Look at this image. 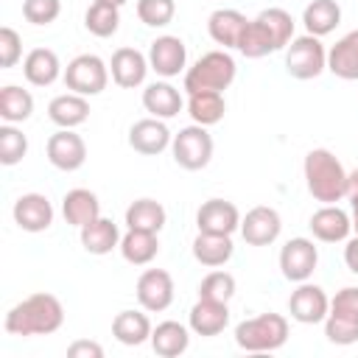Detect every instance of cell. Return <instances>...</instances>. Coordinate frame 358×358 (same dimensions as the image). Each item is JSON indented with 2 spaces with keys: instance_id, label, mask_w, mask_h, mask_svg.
<instances>
[{
  "instance_id": "1",
  "label": "cell",
  "mask_w": 358,
  "mask_h": 358,
  "mask_svg": "<svg viewBox=\"0 0 358 358\" xmlns=\"http://www.w3.org/2000/svg\"><path fill=\"white\" fill-rule=\"evenodd\" d=\"M64 322V308L53 294H31L22 302H17L6 313V333L8 336H48L56 333Z\"/></svg>"
},
{
  "instance_id": "2",
  "label": "cell",
  "mask_w": 358,
  "mask_h": 358,
  "mask_svg": "<svg viewBox=\"0 0 358 358\" xmlns=\"http://www.w3.org/2000/svg\"><path fill=\"white\" fill-rule=\"evenodd\" d=\"M308 193L322 204H336L347 196V171L341 159L327 148H313L302 162Z\"/></svg>"
},
{
  "instance_id": "3",
  "label": "cell",
  "mask_w": 358,
  "mask_h": 358,
  "mask_svg": "<svg viewBox=\"0 0 358 358\" xmlns=\"http://www.w3.org/2000/svg\"><path fill=\"white\" fill-rule=\"evenodd\" d=\"M288 341V319L280 313H260L235 327V344L246 352H274Z\"/></svg>"
},
{
  "instance_id": "4",
  "label": "cell",
  "mask_w": 358,
  "mask_h": 358,
  "mask_svg": "<svg viewBox=\"0 0 358 358\" xmlns=\"http://www.w3.org/2000/svg\"><path fill=\"white\" fill-rule=\"evenodd\" d=\"M235 59L227 50H210L204 53L187 73H185V90L190 92H224L235 81Z\"/></svg>"
},
{
  "instance_id": "5",
  "label": "cell",
  "mask_w": 358,
  "mask_h": 358,
  "mask_svg": "<svg viewBox=\"0 0 358 358\" xmlns=\"http://www.w3.org/2000/svg\"><path fill=\"white\" fill-rule=\"evenodd\" d=\"M324 336L330 344L347 347L358 341V288L347 285L330 299V310L324 316Z\"/></svg>"
},
{
  "instance_id": "6",
  "label": "cell",
  "mask_w": 358,
  "mask_h": 358,
  "mask_svg": "<svg viewBox=\"0 0 358 358\" xmlns=\"http://www.w3.org/2000/svg\"><path fill=\"white\" fill-rule=\"evenodd\" d=\"M285 70L291 78H299V81L322 76L327 70V50L322 39L313 34L294 36L285 48Z\"/></svg>"
},
{
  "instance_id": "7",
  "label": "cell",
  "mask_w": 358,
  "mask_h": 358,
  "mask_svg": "<svg viewBox=\"0 0 358 358\" xmlns=\"http://www.w3.org/2000/svg\"><path fill=\"white\" fill-rule=\"evenodd\" d=\"M171 154L176 159L179 168L185 171H201L210 165L213 159V137L207 131V126H185L173 134L171 140Z\"/></svg>"
},
{
  "instance_id": "8",
  "label": "cell",
  "mask_w": 358,
  "mask_h": 358,
  "mask_svg": "<svg viewBox=\"0 0 358 358\" xmlns=\"http://www.w3.org/2000/svg\"><path fill=\"white\" fill-rule=\"evenodd\" d=\"M64 87L70 92H78V95H98L106 90V81H109V67L101 56L95 53H81L76 56L67 67H64Z\"/></svg>"
},
{
  "instance_id": "9",
  "label": "cell",
  "mask_w": 358,
  "mask_h": 358,
  "mask_svg": "<svg viewBox=\"0 0 358 358\" xmlns=\"http://www.w3.org/2000/svg\"><path fill=\"white\" fill-rule=\"evenodd\" d=\"M319 263V249L313 246L310 238H291L280 249V271L291 282H305L316 271Z\"/></svg>"
},
{
  "instance_id": "10",
  "label": "cell",
  "mask_w": 358,
  "mask_h": 358,
  "mask_svg": "<svg viewBox=\"0 0 358 358\" xmlns=\"http://www.w3.org/2000/svg\"><path fill=\"white\" fill-rule=\"evenodd\" d=\"M137 302L148 313L168 310L173 302V277L165 268H145L137 280Z\"/></svg>"
},
{
  "instance_id": "11",
  "label": "cell",
  "mask_w": 358,
  "mask_h": 358,
  "mask_svg": "<svg viewBox=\"0 0 358 358\" xmlns=\"http://www.w3.org/2000/svg\"><path fill=\"white\" fill-rule=\"evenodd\" d=\"M327 310H330V299H327L324 288H319L308 280L299 282V288L288 299V313L299 324H319V322H324Z\"/></svg>"
},
{
  "instance_id": "12",
  "label": "cell",
  "mask_w": 358,
  "mask_h": 358,
  "mask_svg": "<svg viewBox=\"0 0 358 358\" xmlns=\"http://www.w3.org/2000/svg\"><path fill=\"white\" fill-rule=\"evenodd\" d=\"M280 229H282V221H280V213L274 207H252L243 218H241V235L249 246H268L280 238Z\"/></svg>"
},
{
  "instance_id": "13",
  "label": "cell",
  "mask_w": 358,
  "mask_h": 358,
  "mask_svg": "<svg viewBox=\"0 0 358 358\" xmlns=\"http://www.w3.org/2000/svg\"><path fill=\"white\" fill-rule=\"evenodd\" d=\"M185 62H187V50H185V42L179 36H157L148 48V64L157 76L162 78H173L185 70Z\"/></svg>"
},
{
  "instance_id": "14",
  "label": "cell",
  "mask_w": 358,
  "mask_h": 358,
  "mask_svg": "<svg viewBox=\"0 0 358 358\" xmlns=\"http://www.w3.org/2000/svg\"><path fill=\"white\" fill-rule=\"evenodd\" d=\"M48 159L59 171H78L87 162V143L73 129H59L48 140Z\"/></svg>"
},
{
  "instance_id": "15",
  "label": "cell",
  "mask_w": 358,
  "mask_h": 358,
  "mask_svg": "<svg viewBox=\"0 0 358 358\" xmlns=\"http://www.w3.org/2000/svg\"><path fill=\"white\" fill-rule=\"evenodd\" d=\"M196 227L199 232H215V235H232L241 229V213L232 201L227 199H210L199 207L196 213Z\"/></svg>"
},
{
  "instance_id": "16",
  "label": "cell",
  "mask_w": 358,
  "mask_h": 358,
  "mask_svg": "<svg viewBox=\"0 0 358 358\" xmlns=\"http://www.w3.org/2000/svg\"><path fill=\"white\" fill-rule=\"evenodd\" d=\"M308 227H310L316 241H322V243H341L352 232V218L338 204H324V207H319L310 215Z\"/></svg>"
},
{
  "instance_id": "17",
  "label": "cell",
  "mask_w": 358,
  "mask_h": 358,
  "mask_svg": "<svg viewBox=\"0 0 358 358\" xmlns=\"http://www.w3.org/2000/svg\"><path fill=\"white\" fill-rule=\"evenodd\" d=\"M148 56H143L137 48H117L112 53V62H109V73H112V81L123 90H134L145 81V73H148Z\"/></svg>"
},
{
  "instance_id": "18",
  "label": "cell",
  "mask_w": 358,
  "mask_h": 358,
  "mask_svg": "<svg viewBox=\"0 0 358 358\" xmlns=\"http://www.w3.org/2000/svg\"><path fill=\"white\" fill-rule=\"evenodd\" d=\"M14 221L25 232H45L53 224V204L42 193H22L14 201Z\"/></svg>"
},
{
  "instance_id": "19",
  "label": "cell",
  "mask_w": 358,
  "mask_h": 358,
  "mask_svg": "<svg viewBox=\"0 0 358 358\" xmlns=\"http://www.w3.org/2000/svg\"><path fill=\"white\" fill-rule=\"evenodd\" d=\"M171 140H173V134L168 131V126L159 117H143L129 129V145L145 157L162 154L171 145Z\"/></svg>"
},
{
  "instance_id": "20",
  "label": "cell",
  "mask_w": 358,
  "mask_h": 358,
  "mask_svg": "<svg viewBox=\"0 0 358 358\" xmlns=\"http://www.w3.org/2000/svg\"><path fill=\"white\" fill-rule=\"evenodd\" d=\"M229 324V308L227 302H215V299H201L190 308V330L196 336H218L224 333V327Z\"/></svg>"
},
{
  "instance_id": "21",
  "label": "cell",
  "mask_w": 358,
  "mask_h": 358,
  "mask_svg": "<svg viewBox=\"0 0 358 358\" xmlns=\"http://www.w3.org/2000/svg\"><path fill=\"white\" fill-rule=\"evenodd\" d=\"M143 106L145 112H151V117H159V120H168V117H176L185 106L179 90L168 81H154L143 90Z\"/></svg>"
},
{
  "instance_id": "22",
  "label": "cell",
  "mask_w": 358,
  "mask_h": 358,
  "mask_svg": "<svg viewBox=\"0 0 358 358\" xmlns=\"http://www.w3.org/2000/svg\"><path fill=\"white\" fill-rule=\"evenodd\" d=\"M327 70L336 78H344V81H355L358 78V28L344 34L327 50Z\"/></svg>"
},
{
  "instance_id": "23",
  "label": "cell",
  "mask_w": 358,
  "mask_h": 358,
  "mask_svg": "<svg viewBox=\"0 0 358 358\" xmlns=\"http://www.w3.org/2000/svg\"><path fill=\"white\" fill-rule=\"evenodd\" d=\"M22 73L34 87H50L59 76H64L62 62L50 48H34L22 62Z\"/></svg>"
},
{
  "instance_id": "24",
  "label": "cell",
  "mask_w": 358,
  "mask_h": 358,
  "mask_svg": "<svg viewBox=\"0 0 358 358\" xmlns=\"http://www.w3.org/2000/svg\"><path fill=\"white\" fill-rule=\"evenodd\" d=\"M48 117L59 129H76L90 117V103L78 92H64V95H56L48 103Z\"/></svg>"
},
{
  "instance_id": "25",
  "label": "cell",
  "mask_w": 358,
  "mask_h": 358,
  "mask_svg": "<svg viewBox=\"0 0 358 358\" xmlns=\"http://www.w3.org/2000/svg\"><path fill=\"white\" fill-rule=\"evenodd\" d=\"M62 213H64V221H67V224H73V227L81 229V227L92 224L95 218H101V201H98V196H95L92 190L76 187V190H70V193L64 196Z\"/></svg>"
},
{
  "instance_id": "26",
  "label": "cell",
  "mask_w": 358,
  "mask_h": 358,
  "mask_svg": "<svg viewBox=\"0 0 358 358\" xmlns=\"http://www.w3.org/2000/svg\"><path fill=\"white\" fill-rule=\"evenodd\" d=\"M246 25H249V20L235 8H218L207 20V31H210L213 42L224 45V48H238V39Z\"/></svg>"
},
{
  "instance_id": "27",
  "label": "cell",
  "mask_w": 358,
  "mask_h": 358,
  "mask_svg": "<svg viewBox=\"0 0 358 358\" xmlns=\"http://www.w3.org/2000/svg\"><path fill=\"white\" fill-rule=\"evenodd\" d=\"M235 246H232V235H215V232H199L193 238V257L207 266V268H218L232 257Z\"/></svg>"
},
{
  "instance_id": "28",
  "label": "cell",
  "mask_w": 358,
  "mask_h": 358,
  "mask_svg": "<svg viewBox=\"0 0 358 358\" xmlns=\"http://www.w3.org/2000/svg\"><path fill=\"white\" fill-rule=\"evenodd\" d=\"M120 229L112 218H95L92 224L81 227V246L90 252V255H109L112 249L120 246Z\"/></svg>"
},
{
  "instance_id": "29",
  "label": "cell",
  "mask_w": 358,
  "mask_h": 358,
  "mask_svg": "<svg viewBox=\"0 0 358 358\" xmlns=\"http://www.w3.org/2000/svg\"><path fill=\"white\" fill-rule=\"evenodd\" d=\"M151 347L162 358H179L190 347V333L179 322H171V319L168 322H159L151 330Z\"/></svg>"
},
{
  "instance_id": "30",
  "label": "cell",
  "mask_w": 358,
  "mask_h": 358,
  "mask_svg": "<svg viewBox=\"0 0 358 358\" xmlns=\"http://www.w3.org/2000/svg\"><path fill=\"white\" fill-rule=\"evenodd\" d=\"M341 22V6L336 0H310L302 11V25L313 36H327Z\"/></svg>"
},
{
  "instance_id": "31",
  "label": "cell",
  "mask_w": 358,
  "mask_h": 358,
  "mask_svg": "<svg viewBox=\"0 0 358 358\" xmlns=\"http://www.w3.org/2000/svg\"><path fill=\"white\" fill-rule=\"evenodd\" d=\"M151 322L140 310H120L112 322V336L126 347H140L143 341H151Z\"/></svg>"
},
{
  "instance_id": "32",
  "label": "cell",
  "mask_w": 358,
  "mask_h": 358,
  "mask_svg": "<svg viewBox=\"0 0 358 358\" xmlns=\"http://www.w3.org/2000/svg\"><path fill=\"white\" fill-rule=\"evenodd\" d=\"M120 255L126 263L131 266H148L157 252H159V241H157V232H143V229H129L123 238H120Z\"/></svg>"
},
{
  "instance_id": "33",
  "label": "cell",
  "mask_w": 358,
  "mask_h": 358,
  "mask_svg": "<svg viewBox=\"0 0 358 358\" xmlns=\"http://www.w3.org/2000/svg\"><path fill=\"white\" fill-rule=\"evenodd\" d=\"M165 207L154 199H137L126 207V227L143 232H159L165 227Z\"/></svg>"
},
{
  "instance_id": "34",
  "label": "cell",
  "mask_w": 358,
  "mask_h": 358,
  "mask_svg": "<svg viewBox=\"0 0 358 358\" xmlns=\"http://www.w3.org/2000/svg\"><path fill=\"white\" fill-rule=\"evenodd\" d=\"M227 112L221 92H190L187 95V115L199 126H215Z\"/></svg>"
},
{
  "instance_id": "35",
  "label": "cell",
  "mask_w": 358,
  "mask_h": 358,
  "mask_svg": "<svg viewBox=\"0 0 358 358\" xmlns=\"http://www.w3.org/2000/svg\"><path fill=\"white\" fill-rule=\"evenodd\" d=\"M34 112V95L17 84H6L0 90V117L6 123H22Z\"/></svg>"
},
{
  "instance_id": "36",
  "label": "cell",
  "mask_w": 358,
  "mask_h": 358,
  "mask_svg": "<svg viewBox=\"0 0 358 358\" xmlns=\"http://www.w3.org/2000/svg\"><path fill=\"white\" fill-rule=\"evenodd\" d=\"M238 50H241L246 59H260V56L274 53L277 45H274L271 34L266 31V25L255 17V20H249V25L243 28V34H241V39H238Z\"/></svg>"
},
{
  "instance_id": "37",
  "label": "cell",
  "mask_w": 358,
  "mask_h": 358,
  "mask_svg": "<svg viewBox=\"0 0 358 358\" xmlns=\"http://www.w3.org/2000/svg\"><path fill=\"white\" fill-rule=\"evenodd\" d=\"M84 25H87V31L92 36L106 39V36H112L117 31L120 11H117V6H109V3H92L87 8V14H84Z\"/></svg>"
},
{
  "instance_id": "38",
  "label": "cell",
  "mask_w": 358,
  "mask_h": 358,
  "mask_svg": "<svg viewBox=\"0 0 358 358\" xmlns=\"http://www.w3.org/2000/svg\"><path fill=\"white\" fill-rule=\"evenodd\" d=\"M257 20H260V22L266 25V31L271 34L277 50L288 48V42L294 39V20H291V14H288L285 8H266V11L257 14Z\"/></svg>"
},
{
  "instance_id": "39",
  "label": "cell",
  "mask_w": 358,
  "mask_h": 358,
  "mask_svg": "<svg viewBox=\"0 0 358 358\" xmlns=\"http://www.w3.org/2000/svg\"><path fill=\"white\" fill-rule=\"evenodd\" d=\"M25 154H28V137L14 123L0 126V162L17 165V162H22Z\"/></svg>"
},
{
  "instance_id": "40",
  "label": "cell",
  "mask_w": 358,
  "mask_h": 358,
  "mask_svg": "<svg viewBox=\"0 0 358 358\" xmlns=\"http://www.w3.org/2000/svg\"><path fill=\"white\" fill-rule=\"evenodd\" d=\"M199 296L215 299V302H229L235 296V277L229 271H210L199 282Z\"/></svg>"
},
{
  "instance_id": "41",
  "label": "cell",
  "mask_w": 358,
  "mask_h": 358,
  "mask_svg": "<svg viewBox=\"0 0 358 358\" xmlns=\"http://www.w3.org/2000/svg\"><path fill=\"white\" fill-rule=\"evenodd\" d=\"M176 3L173 0H137V17L148 28H162L173 20Z\"/></svg>"
},
{
  "instance_id": "42",
  "label": "cell",
  "mask_w": 358,
  "mask_h": 358,
  "mask_svg": "<svg viewBox=\"0 0 358 358\" xmlns=\"http://www.w3.org/2000/svg\"><path fill=\"white\" fill-rule=\"evenodd\" d=\"M62 14V0H25L22 17L31 25H50Z\"/></svg>"
},
{
  "instance_id": "43",
  "label": "cell",
  "mask_w": 358,
  "mask_h": 358,
  "mask_svg": "<svg viewBox=\"0 0 358 358\" xmlns=\"http://www.w3.org/2000/svg\"><path fill=\"white\" fill-rule=\"evenodd\" d=\"M20 59H22V39H20V34H17L14 28L3 25V28H0V67L8 70V67H14Z\"/></svg>"
},
{
  "instance_id": "44",
  "label": "cell",
  "mask_w": 358,
  "mask_h": 358,
  "mask_svg": "<svg viewBox=\"0 0 358 358\" xmlns=\"http://www.w3.org/2000/svg\"><path fill=\"white\" fill-rule=\"evenodd\" d=\"M67 355H70V358H101V355H103V347H101L98 341L81 338V341H73V344L67 347Z\"/></svg>"
},
{
  "instance_id": "45",
  "label": "cell",
  "mask_w": 358,
  "mask_h": 358,
  "mask_svg": "<svg viewBox=\"0 0 358 358\" xmlns=\"http://www.w3.org/2000/svg\"><path fill=\"white\" fill-rule=\"evenodd\" d=\"M344 263H347V268L352 274H358V235L347 241V246H344Z\"/></svg>"
},
{
  "instance_id": "46",
  "label": "cell",
  "mask_w": 358,
  "mask_h": 358,
  "mask_svg": "<svg viewBox=\"0 0 358 358\" xmlns=\"http://www.w3.org/2000/svg\"><path fill=\"white\" fill-rule=\"evenodd\" d=\"M347 196H358V168L347 173Z\"/></svg>"
},
{
  "instance_id": "47",
  "label": "cell",
  "mask_w": 358,
  "mask_h": 358,
  "mask_svg": "<svg viewBox=\"0 0 358 358\" xmlns=\"http://www.w3.org/2000/svg\"><path fill=\"white\" fill-rule=\"evenodd\" d=\"M350 204H352V229L358 235V196H350Z\"/></svg>"
},
{
  "instance_id": "48",
  "label": "cell",
  "mask_w": 358,
  "mask_h": 358,
  "mask_svg": "<svg viewBox=\"0 0 358 358\" xmlns=\"http://www.w3.org/2000/svg\"><path fill=\"white\" fill-rule=\"evenodd\" d=\"M92 3H109V6H117V8H120L126 0H92Z\"/></svg>"
}]
</instances>
